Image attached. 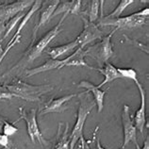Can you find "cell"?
<instances>
[{
	"label": "cell",
	"instance_id": "cell-34",
	"mask_svg": "<svg viewBox=\"0 0 149 149\" xmlns=\"http://www.w3.org/2000/svg\"><path fill=\"white\" fill-rule=\"evenodd\" d=\"M5 30H6V24L3 22H0V35L3 32H5Z\"/></svg>",
	"mask_w": 149,
	"mask_h": 149
},
{
	"label": "cell",
	"instance_id": "cell-36",
	"mask_svg": "<svg viewBox=\"0 0 149 149\" xmlns=\"http://www.w3.org/2000/svg\"><path fill=\"white\" fill-rule=\"evenodd\" d=\"M120 149H125V147H124V146H122V147H121Z\"/></svg>",
	"mask_w": 149,
	"mask_h": 149
},
{
	"label": "cell",
	"instance_id": "cell-10",
	"mask_svg": "<svg viewBox=\"0 0 149 149\" xmlns=\"http://www.w3.org/2000/svg\"><path fill=\"white\" fill-rule=\"evenodd\" d=\"M77 96V93H73V95H64L60 98H53L50 99L45 106L42 108L39 115L42 116L45 114H48V113H62L64 112L66 109H68V103L71 99Z\"/></svg>",
	"mask_w": 149,
	"mask_h": 149
},
{
	"label": "cell",
	"instance_id": "cell-5",
	"mask_svg": "<svg viewBox=\"0 0 149 149\" xmlns=\"http://www.w3.org/2000/svg\"><path fill=\"white\" fill-rule=\"evenodd\" d=\"M18 111H19V115H20V118L15 121V123H17L21 120L26 121L27 134L29 136L31 143H36V142H38L41 146H45L46 144H47V143H46V141L45 140L44 136H42L40 128H39L37 118H36V113H37L36 109H26L25 108L20 107L18 109Z\"/></svg>",
	"mask_w": 149,
	"mask_h": 149
},
{
	"label": "cell",
	"instance_id": "cell-37",
	"mask_svg": "<svg viewBox=\"0 0 149 149\" xmlns=\"http://www.w3.org/2000/svg\"><path fill=\"white\" fill-rule=\"evenodd\" d=\"M3 149H10V147H7V148H3Z\"/></svg>",
	"mask_w": 149,
	"mask_h": 149
},
{
	"label": "cell",
	"instance_id": "cell-1",
	"mask_svg": "<svg viewBox=\"0 0 149 149\" xmlns=\"http://www.w3.org/2000/svg\"><path fill=\"white\" fill-rule=\"evenodd\" d=\"M77 96L79 100V106L77 109L76 124L72 129L71 134L69 135V149H74V147L77 146V143L79 142V139L83 137L85 122L93 108L96 106L92 93L88 91L77 93Z\"/></svg>",
	"mask_w": 149,
	"mask_h": 149
},
{
	"label": "cell",
	"instance_id": "cell-12",
	"mask_svg": "<svg viewBox=\"0 0 149 149\" xmlns=\"http://www.w3.org/2000/svg\"><path fill=\"white\" fill-rule=\"evenodd\" d=\"M77 87L79 88H83L86 89V91L90 92L93 93V97L95 101V104L97 106V112L100 113L103 111L104 108V97L106 93H107V90H101L99 89L97 86L93 85L91 82H89L88 80H81L79 83L77 84Z\"/></svg>",
	"mask_w": 149,
	"mask_h": 149
},
{
	"label": "cell",
	"instance_id": "cell-3",
	"mask_svg": "<svg viewBox=\"0 0 149 149\" xmlns=\"http://www.w3.org/2000/svg\"><path fill=\"white\" fill-rule=\"evenodd\" d=\"M4 86L10 93L13 97L15 96L30 102L41 101L44 95L50 93L54 89V86L50 84L31 85L20 79H15L10 84H5Z\"/></svg>",
	"mask_w": 149,
	"mask_h": 149
},
{
	"label": "cell",
	"instance_id": "cell-25",
	"mask_svg": "<svg viewBox=\"0 0 149 149\" xmlns=\"http://www.w3.org/2000/svg\"><path fill=\"white\" fill-rule=\"evenodd\" d=\"M117 71L121 74V77L125 78H129L133 81L138 80L137 77V72L132 68H117Z\"/></svg>",
	"mask_w": 149,
	"mask_h": 149
},
{
	"label": "cell",
	"instance_id": "cell-26",
	"mask_svg": "<svg viewBox=\"0 0 149 149\" xmlns=\"http://www.w3.org/2000/svg\"><path fill=\"white\" fill-rule=\"evenodd\" d=\"M18 131V128L15 127L14 124H10L9 122H7L6 120H4V124H3V128H2V132L4 135H6L8 137L13 136Z\"/></svg>",
	"mask_w": 149,
	"mask_h": 149
},
{
	"label": "cell",
	"instance_id": "cell-11",
	"mask_svg": "<svg viewBox=\"0 0 149 149\" xmlns=\"http://www.w3.org/2000/svg\"><path fill=\"white\" fill-rule=\"evenodd\" d=\"M135 84L138 87V90L141 95V106L138 111H136L134 116V125L137 130H139L140 133L143 134L144 127L146 123V91L143 85L140 83L139 80L134 81Z\"/></svg>",
	"mask_w": 149,
	"mask_h": 149
},
{
	"label": "cell",
	"instance_id": "cell-22",
	"mask_svg": "<svg viewBox=\"0 0 149 149\" xmlns=\"http://www.w3.org/2000/svg\"><path fill=\"white\" fill-rule=\"evenodd\" d=\"M134 2L133 0H121L119 2L118 6L116 7V9L114 10H112L111 13L108 14L107 18H118V17H121V14L124 13V10L127 9V8L131 5V4Z\"/></svg>",
	"mask_w": 149,
	"mask_h": 149
},
{
	"label": "cell",
	"instance_id": "cell-18",
	"mask_svg": "<svg viewBox=\"0 0 149 149\" xmlns=\"http://www.w3.org/2000/svg\"><path fill=\"white\" fill-rule=\"evenodd\" d=\"M93 70H96L97 72L101 73L104 76V80L101 82V84L97 85V87L99 89L102 88L105 84L109 83L115 79H118V78H122L121 74L117 71V68L114 67L111 63H109L107 62L102 68H93Z\"/></svg>",
	"mask_w": 149,
	"mask_h": 149
},
{
	"label": "cell",
	"instance_id": "cell-21",
	"mask_svg": "<svg viewBox=\"0 0 149 149\" xmlns=\"http://www.w3.org/2000/svg\"><path fill=\"white\" fill-rule=\"evenodd\" d=\"M89 4L90 5L88 6V8L84 11V16L85 15H87L88 20L90 22L93 23L98 19V16H99L100 1H98V0H93V1H90Z\"/></svg>",
	"mask_w": 149,
	"mask_h": 149
},
{
	"label": "cell",
	"instance_id": "cell-13",
	"mask_svg": "<svg viewBox=\"0 0 149 149\" xmlns=\"http://www.w3.org/2000/svg\"><path fill=\"white\" fill-rule=\"evenodd\" d=\"M58 3H60V1L58 0H56V1L52 2L51 4H49L48 6H44L42 5V9L41 10V14H40V18H39V22L36 24V26H34L33 29V35H32V40H31V42L30 44H33V42L36 41V37H37V32L38 30L41 29V27L42 26H45L46 23H47L51 17H52V15L54 13L55 10L57 9V7L58 5Z\"/></svg>",
	"mask_w": 149,
	"mask_h": 149
},
{
	"label": "cell",
	"instance_id": "cell-28",
	"mask_svg": "<svg viewBox=\"0 0 149 149\" xmlns=\"http://www.w3.org/2000/svg\"><path fill=\"white\" fill-rule=\"evenodd\" d=\"M13 98V95L6 89L5 86L0 85V99H10Z\"/></svg>",
	"mask_w": 149,
	"mask_h": 149
},
{
	"label": "cell",
	"instance_id": "cell-7",
	"mask_svg": "<svg viewBox=\"0 0 149 149\" xmlns=\"http://www.w3.org/2000/svg\"><path fill=\"white\" fill-rule=\"evenodd\" d=\"M83 21V30L82 32L77 37L76 41L77 42L78 46L81 48H84V46L95 42L97 39L103 38V31H102L98 26L95 23L90 22L87 17L81 16Z\"/></svg>",
	"mask_w": 149,
	"mask_h": 149
},
{
	"label": "cell",
	"instance_id": "cell-24",
	"mask_svg": "<svg viewBox=\"0 0 149 149\" xmlns=\"http://www.w3.org/2000/svg\"><path fill=\"white\" fill-rule=\"evenodd\" d=\"M20 40H21V35H19V36H15V35H13V37L11 38L10 41L9 42V44L6 45L5 49H3L1 42H0V64H1V62L3 61L4 58H5L6 55L10 52V50L16 44H19V42H20Z\"/></svg>",
	"mask_w": 149,
	"mask_h": 149
},
{
	"label": "cell",
	"instance_id": "cell-2",
	"mask_svg": "<svg viewBox=\"0 0 149 149\" xmlns=\"http://www.w3.org/2000/svg\"><path fill=\"white\" fill-rule=\"evenodd\" d=\"M67 15L68 14L64 13L63 15H62V17L60 20V22H58L52 29H50L48 32H46V34H45L40 40L35 41L33 44H30L29 48H27L26 51L25 52L24 56H23V58H21V61H19L17 64H15L14 67H13L10 71H8L5 74H4L3 77L8 76V74H10L11 72L14 71V70L22 68L23 66H24V64H27V63H30V62H33L39 56H41V54L42 52H45V49L46 46L49 45V42L52 41L53 39L56 38L58 35L61 33V31H62V29H61V27L62 26V23H63L64 19L67 17Z\"/></svg>",
	"mask_w": 149,
	"mask_h": 149
},
{
	"label": "cell",
	"instance_id": "cell-23",
	"mask_svg": "<svg viewBox=\"0 0 149 149\" xmlns=\"http://www.w3.org/2000/svg\"><path fill=\"white\" fill-rule=\"evenodd\" d=\"M24 15H25V13H18L17 15H15V16L13 17V18H11L10 20L9 21V23L8 24H6V30H5V33H4V36H3V38L0 40V42H3L5 39L9 36V34L11 32V30H13L14 27H15V26H16L19 22H21V20L23 19V17H24Z\"/></svg>",
	"mask_w": 149,
	"mask_h": 149
},
{
	"label": "cell",
	"instance_id": "cell-15",
	"mask_svg": "<svg viewBox=\"0 0 149 149\" xmlns=\"http://www.w3.org/2000/svg\"><path fill=\"white\" fill-rule=\"evenodd\" d=\"M86 56H87V49L81 48L78 46L77 49L72 55H70L69 57L62 60V61H63V68L69 67V66H83V67L93 70V67L89 66L87 62L85 61Z\"/></svg>",
	"mask_w": 149,
	"mask_h": 149
},
{
	"label": "cell",
	"instance_id": "cell-38",
	"mask_svg": "<svg viewBox=\"0 0 149 149\" xmlns=\"http://www.w3.org/2000/svg\"><path fill=\"white\" fill-rule=\"evenodd\" d=\"M2 5H3V4H1V3H0V7H1Z\"/></svg>",
	"mask_w": 149,
	"mask_h": 149
},
{
	"label": "cell",
	"instance_id": "cell-19",
	"mask_svg": "<svg viewBox=\"0 0 149 149\" xmlns=\"http://www.w3.org/2000/svg\"><path fill=\"white\" fill-rule=\"evenodd\" d=\"M77 46H78L77 42L74 40L73 42H70L68 44L61 45V46H55V47H48L46 50H45V52L50 56V58L52 60H58V58H60L61 55H63L65 53L72 51L74 48H77Z\"/></svg>",
	"mask_w": 149,
	"mask_h": 149
},
{
	"label": "cell",
	"instance_id": "cell-14",
	"mask_svg": "<svg viewBox=\"0 0 149 149\" xmlns=\"http://www.w3.org/2000/svg\"><path fill=\"white\" fill-rule=\"evenodd\" d=\"M69 125L67 123H58L57 135L49 149H69Z\"/></svg>",
	"mask_w": 149,
	"mask_h": 149
},
{
	"label": "cell",
	"instance_id": "cell-17",
	"mask_svg": "<svg viewBox=\"0 0 149 149\" xmlns=\"http://www.w3.org/2000/svg\"><path fill=\"white\" fill-rule=\"evenodd\" d=\"M81 1L80 0H74V1H60L57 9L55 10L51 19L56 17L61 13L66 14H78L81 9Z\"/></svg>",
	"mask_w": 149,
	"mask_h": 149
},
{
	"label": "cell",
	"instance_id": "cell-29",
	"mask_svg": "<svg viewBox=\"0 0 149 149\" xmlns=\"http://www.w3.org/2000/svg\"><path fill=\"white\" fill-rule=\"evenodd\" d=\"M93 140H90V141H86L84 139V137H81L79 139V146H78V148L77 149H91L90 148V143H93Z\"/></svg>",
	"mask_w": 149,
	"mask_h": 149
},
{
	"label": "cell",
	"instance_id": "cell-30",
	"mask_svg": "<svg viewBox=\"0 0 149 149\" xmlns=\"http://www.w3.org/2000/svg\"><path fill=\"white\" fill-rule=\"evenodd\" d=\"M98 129H99V127L97 125V127H95V131H93V142H95V143H96V148H97V149H105V147L102 146V144H101V143H100V139H99V138H96L97 131H98Z\"/></svg>",
	"mask_w": 149,
	"mask_h": 149
},
{
	"label": "cell",
	"instance_id": "cell-32",
	"mask_svg": "<svg viewBox=\"0 0 149 149\" xmlns=\"http://www.w3.org/2000/svg\"><path fill=\"white\" fill-rule=\"evenodd\" d=\"M136 16H139V17H146L147 18L148 14H149V9L148 8H146V9H143L140 11H137V13H134Z\"/></svg>",
	"mask_w": 149,
	"mask_h": 149
},
{
	"label": "cell",
	"instance_id": "cell-8",
	"mask_svg": "<svg viewBox=\"0 0 149 149\" xmlns=\"http://www.w3.org/2000/svg\"><path fill=\"white\" fill-rule=\"evenodd\" d=\"M122 124L124 128V143L125 147L129 143H133L135 146H138L137 143V129L130 116V108L127 105H124L122 111Z\"/></svg>",
	"mask_w": 149,
	"mask_h": 149
},
{
	"label": "cell",
	"instance_id": "cell-27",
	"mask_svg": "<svg viewBox=\"0 0 149 149\" xmlns=\"http://www.w3.org/2000/svg\"><path fill=\"white\" fill-rule=\"evenodd\" d=\"M125 39L127 40V42H128V44H130L132 45L133 46H135V47L137 48H139L140 50H142L143 51V52H146V54H148V46L147 45H144L143 42H140L138 41H136V40H132V39H128L127 36L125 35Z\"/></svg>",
	"mask_w": 149,
	"mask_h": 149
},
{
	"label": "cell",
	"instance_id": "cell-6",
	"mask_svg": "<svg viewBox=\"0 0 149 149\" xmlns=\"http://www.w3.org/2000/svg\"><path fill=\"white\" fill-rule=\"evenodd\" d=\"M147 22V18L146 17H139L133 13L131 15L125 17H118V18H107L101 17L98 20V26H114L118 29H135V27H140L146 25Z\"/></svg>",
	"mask_w": 149,
	"mask_h": 149
},
{
	"label": "cell",
	"instance_id": "cell-20",
	"mask_svg": "<svg viewBox=\"0 0 149 149\" xmlns=\"http://www.w3.org/2000/svg\"><path fill=\"white\" fill-rule=\"evenodd\" d=\"M42 0H36V1H34L33 5L31 6V9L27 11V13L24 15V17L21 20L20 24H19L18 27H17V30L16 32H15V36H19V35H21V31L23 30V29L25 27V26L27 24V22H29L31 17H32V15L36 13L37 10H39L42 8Z\"/></svg>",
	"mask_w": 149,
	"mask_h": 149
},
{
	"label": "cell",
	"instance_id": "cell-16",
	"mask_svg": "<svg viewBox=\"0 0 149 149\" xmlns=\"http://www.w3.org/2000/svg\"><path fill=\"white\" fill-rule=\"evenodd\" d=\"M62 68H63V61H62V60H52V58H50V60H48L45 63H42V65L38 66V67H35L32 69H26L25 71V74L26 77H30L42 72L51 71V70L54 69L61 70Z\"/></svg>",
	"mask_w": 149,
	"mask_h": 149
},
{
	"label": "cell",
	"instance_id": "cell-31",
	"mask_svg": "<svg viewBox=\"0 0 149 149\" xmlns=\"http://www.w3.org/2000/svg\"><path fill=\"white\" fill-rule=\"evenodd\" d=\"M9 143H10L9 137L4 134H0V146H2L3 148H7L9 147Z\"/></svg>",
	"mask_w": 149,
	"mask_h": 149
},
{
	"label": "cell",
	"instance_id": "cell-35",
	"mask_svg": "<svg viewBox=\"0 0 149 149\" xmlns=\"http://www.w3.org/2000/svg\"><path fill=\"white\" fill-rule=\"evenodd\" d=\"M3 124H4V119L2 117H0V132L2 131V128H3Z\"/></svg>",
	"mask_w": 149,
	"mask_h": 149
},
{
	"label": "cell",
	"instance_id": "cell-33",
	"mask_svg": "<svg viewBox=\"0 0 149 149\" xmlns=\"http://www.w3.org/2000/svg\"><path fill=\"white\" fill-rule=\"evenodd\" d=\"M136 149H149V137H146V140L144 141L143 147H140L139 146H136Z\"/></svg>",
	"mask_w": 149,
	"mask_h": 149
},
{
	"label": "cell",
	"instance_id": "cell-4",
	"mask_svg": "<svg viewBox=\"0 0 149 149\" xmlns=\"http://www.w3.org/2000/svg\"><path fill=\"white\" fill-rule=\"evenodd\" d=\"M116 31L117 29H114L107 36L102 38V40L99 42H97L95 45L87 48V56L92 57L97 62L99 68L103 67L109 58L114 55V52H113L112 49V45H111V38L112 35Z\"/></svg>",
	"mask_w": 149,
	"mask_h": 149
},
{
	"label": "cell",
	"instance_id": "cell-9",
	"mask_svg": "<svg viewBox=\"0 0 149 149\" xmlns=\"http://www.w3.org/2000/svg\"><path fill=\"white\" fill-rule=\"evenodd\" d=\"M32 0H18L8 5H2L0 7V22L5 23L10 20L15 15L22 13L26 8L33 5Z\"/></svg>",
	"mask_w": 149,
	"mask_h": 149
}]
</instances>
